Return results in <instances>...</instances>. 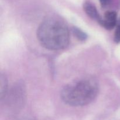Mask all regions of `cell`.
Instances as JSON below:
<instances>
[{
  "label": "cell",
  "instance_id": "cell-1",
  "mask_svg": "<svg viewBox=\"0 0 120 120\" xmlns=\"http://www.w3.org/2000/svg\"><path fill=\"white\" fill-rule=\"evenodd\" d=\"M37 37L42 46L53 50L64 49L70 41L68 25L56 15H50L42 21L38 29Z\"/></svg>",
  "mask_w": 120,
  "mask_h": 120
},
{
  "label": "cell",
  "instance_id": "cell-2",
  "mask_svg": "<svg viewBox=\"0 0 120 120\" xmlns=\"http://www.w3.org/2000/svg\"><path fill=\"white\" fill-rule=\"evenodd\" d=\"M98 93L97 82L86 79L65 86L61 91V98L71 106H83L93 101Z\"/></svg>",
  "mask_w": 120,
  "mask_h": 120
},
{
  "label": "cell",
  "instance_id": "cell-3",
  "mask_svg": "<svg viewBox=\"0 0 120 120\" xmlns=\"http://www.w3.org/2000/svg\"><path fill=\"white\" fill-rule=\"evenodd\" d=\"M101 26L107 30L113 29L117 23V14L114 11H108L104 14V18H102L98 22Z\"/></svg>",
  "mask_w": 120,
  "mask_h": 120
},
{
  "label": "cell",
  "instance_id": "cell-4",
  "mask_svg": "<svg viewBox=\"0 0 120 120\" xmlns=\"http://www.w3.org/2000/svg\"><path fill=\"white\" fill-rule=\"evenodd\" d=\"M83 8H84V11H85L86 14L90 18L96 20L98 22L101 19V17L98 14V12L96 7L90 1H86L84 2L83 4Z\"/></svg>",
  "mask_w": 120,
  "mask_h": 120
},
{
  "label": "cell",
  "instance_id": "cell-5",
  "mask_svg": "<svg viewBox=\"0 0 120 120\" xmlns=\"http://www.w3.org/2000/svg\"><path fill=\"white\" fill-rule=\"evenodd\" d=\"M72 32L73 35L80 41H85L87 38V35L82 29H79L76 26L72 28Z\"/></svg>",
  "mask_w": 120,
  "mask_h": 120
},
{
  "label": "cell",
  "instance_id": "cell-6",
  "mask_svg": "<svg viewBox=\"0 0 120 120\" xmlns=\"http://www.w3.org/2000/svg\"><path fill=\"white\" fill-rule=\"evenodd\" d=\"M114 41L117 43L120 42V26L119 25H117V28H116L114 35Z\"/></svg>",
  "mask_w": 120,
  "mask_h": 120
},
{
  "label": "cell",
  "instance_id": "cell-7",
  "mask_svg": "<svg viewBox=\"0 0 120 120\" xmlns=\"http://www.w3.org/2000/svg\"><path fill=\"white\" fill-rule=\"evenodd\" d=\"M99 1L101 7L103 8H105L110 4L111 0H99Z\"/></svg>",
  "mask_w": 120,
  "mask_h": 120
},
{
  "label": "cell",
  "instance_id": "cell-8",
  "mask_svg": "<svg viewBox=\"0 0 120 120\" xmlns=\"http://www.w3.org/2000/svg\"><path fill=\"white\" fill-rule=\"evenodd\" d=\"M118 25H119L120 26V23H119V24H118Z\"/></svg>",
  "mask_w": 120,
  "mask_h": 120
}]
</instances>
